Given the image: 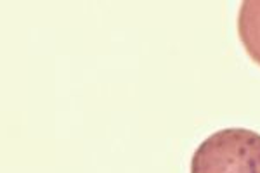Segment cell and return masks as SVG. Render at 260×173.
Returning a JSON list of instances; mask_svg holds the SVG:
<instances>
[{"label":"cell","instance_id":"cell-2","mask_svg":"<svg viewBox=\"0 0 260 173\" xmlns=\"http://www.w3.org/2000/svg\"><path fill=\"white\" fill-rule=\"evenodd\" d=\"M238 35L251 61L260 64V0H245L241 4Z\"/></svg>","mask_w":260,"mask_h":173},{"label":"cell","instance_id":"cell-1","mask_svg":"<svg viewBox=\"0 0 260 173\" xmlns=\"http://www.w3.org/2000/svg\"><path fill=\"white\" fill-rule=\"evenodd\" d=\"M191 173H260V133L246 128H225L198 146Z\"/></svg>","mask_w":260,"mask_h":173}]
</instances>
